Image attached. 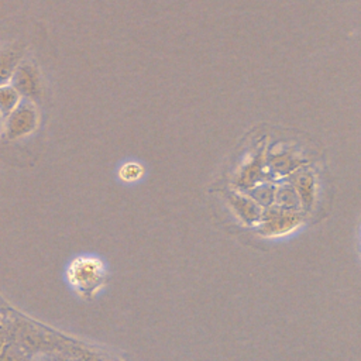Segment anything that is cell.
Instances as JSON below:
<instances>
[{
    "mask_svg": "<svg viewBox=\"0 0 361 361\" xmlns=\"http://www.w3.org/2000/svg\"><path fill=\"white\" fill-rule=\"evenodd\" d=\"M142 176V166L135 164V162H128L121 169H120V178L127 180V182H133L137 180Z\"/></svg>",
    "mask_w": 361,
    "mask_h": 361,
    "instance_id": "obj_6",
    "label": "cell"
},
{
    "mask_svg": "<svg viewBox=\"0 0 361 361\" xmlns=\"http://www.w3.org/2000/svg\"><path fill=\"white\" fill-rule=\"evenodd\" d=\"M10 83L21 97L34 102L42 93V79L37 66L30 61H21L14 71Z\"/></svg>",
    "mask_w": 361,
    "mask_h": 361,
    "instance_id": "obj_2",
    "label": "cell"
},
{
    "mask_svg": "<svg viewBox=\"0 0 361 361\" xmlns=\"http://www.w3.org/2000/svg\"><path fill=\"white\" fill-rule=\"evenodd\" d=\"M103 274L102 262L96 258H76L68 268L69 282L78 289H90Z\"/></svg>",
    "mask_w": 361,
    "mask_h": 361,
    "instance_id": "obj_3",
    "label": "cell"
},
{
    "mask_svg": "<svg viewBox=\"0 0 361 361\" xmlns=\"http://www.w3.org/2000/svg\"><path fill=\"white\" fill-rule=\"evenodd\" d=\"M21 62V52L16 47H0V85L10 83V79Z\"/></svg>",
    "mask_w": 361,
    "mask_h": 361,
    "instance_id": "obj_4",
    "label": "cell"
},
{
    "mask_svg": "<svg viewBox=\"0 0 361 361\" xmlns=\"http://www.w3.org/2000/svg\"><path fill=\"white\" fill-rule=\"evenodd\" d=\"M3 121L1 130L7 140H20L34 133L39 124V113L31 100H23Z\"/></svg>",
    "mask_w": 361,
    "mask_h": 361,
    "instance_id": "obj_1",
    "label": "cell"
},
{
    "mask_svg": "<svg viewBox=\"0 0 361 361\" xmlns=\"http://www.w3.org/2000/svg\"><path fill=\"white\" fill-rule=\"evenodd\" d=\"M23 97L11 83L0 85V118L4 120L20 103Z\"/></svg>",
    "mask_w": 361,
    "mask_h": 361,
    "instance_id": "obj_5",
    "label": "cell"
}]
</instances>
